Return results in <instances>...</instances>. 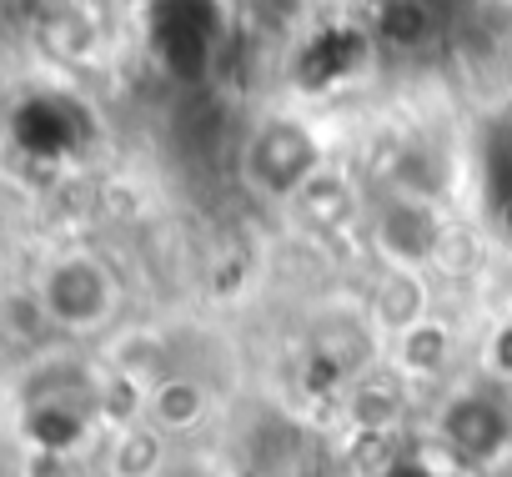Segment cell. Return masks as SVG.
<instances>
[{"mask_svg": "<svg viewBox=\"0 0 512 477\" xmlns=\"http://www.w3.org/2000/svg\"><path fill=\"white\" fill-rule=\"evenodd\" d=\"M437 432H442V442H447L457 457L487 462V457H497V452L507 447L512 417H507V407H502L497 397H487V392H457V397L442 407Z\"/></svg>", "mask_w": 512, "mask_h": 477, "instance_id": "cell-4", "label": "cell"}, {"mask_svg": "<svg viewBox=\"0 0 512 477\" xmlns=\"http://www.w3.org/2000/svg\"><path fill=\"white\" fill-rule=\"evenodd\" d=\"M322 171H327L322 136L292 111L262 116L241 141V181L262 201H287L292 206L297 191Z\"/></svg>", "mask_w": 512, "mask_h": 477, "instance_id": "cell-2", "label": "cell"}, {"mask_svg": "<svg viewBox=\"0 0 512 477\" xmlns=\"http://www.w3.org/2000/svg\"><path fill=\"white\" fill-rule=\"evenodd\" d=\"M427 317H432V292H427L422 272H412V267H387L382 282H377L372 297H367V327L382 332V337H397V332H407V327H417V322H427Z\"/></svg>", "mask_w": 512, "mask_h": 477, "instance_id": "cell-5", "label": "cell"}, {"mask_svg": "<svg viewBox=\"0 0 512 477\" xmlns=\"http://www.w3.org/2000/svg\"><path fill=\"white\" fill-rule=\"evenodd\" d=\"M292 211H297L312 231H342L347 216H352V191H347V181H342L337 171H322V176H312V181L297 191Z\"/></svg>", "mask_w": 512, "mask_h": 477, "instance_id": "cell-8", "label": "cell"}, {"mask_svg": "<svg viewBox=\"0 0 512 477\" xmlns=\"http://www.w3.org/2000/svg\"><path fill=\"white\" fill-rule=\"evenodd\" d=\"M206 412H211V392L186 372H166L146 387V422L166 437H181V432L201 427Z\"/></svg>", "mask_w": 512, "mask_h": 477, "instance_id": "cell-6", "label": "cell"}, {"mask_svg": "<svg viewBox=\"0 0 512 477\" xmlns=\"http://www.w3.org/2000/svg\"><path fill=\"white\" fill-rule=\"evenodd\" d=\"M36 317L66 337H101L116 327L121 312V277L96 252H61L31 282Z\"/></svg>", "mask_w": 512, "mask_h": 477, "instance_id": "cell-1", "label": "cell"}, {"mask_svg": "<svg viewBox=\"0 0 512 477\" xmlns=\"http://www.w3.org/2000/svg\"><path fill=\"white\" fill-rule=\"evenodd\" d=\"M347 417L357 422V432H387L402 417V392L387 387L382 377H362L347 397Z\"/></svg>", "mask_w": 512, "mask_h": 477, "instance_id": "cell-10", "label": "cell"}, {"mask_svg": "<svg viewBox=\"0 0 512 477\" xmlns=\"http://www.w3.org/2000/svg\"><path fill=\"white\" fill-rule=\"evenodd\" d=\"M161 457H166V432H156L151 422H141V427H131V432L116 437L111 472L116 477H156Z\"/></svg>", "mask_w": 512, "mask_h": 477, "instance_id": "cell-11", "label": "cell"}, {"mask_svg": "<svg viewBox=\"0 0 512 477\" xmlns=\"http://www.w3.org/2000/svg\"><path fill=\"white\" fill-rule=\"evenodd\" d=\"M387 342H392V367L412 382H432L452 367V332L437 317H427V322H417V327H407Z\"/></svg>", "mask_w": 512, "mask_h": 477, "instance_id": "cell-7", "label": "cell"}, {"mask_svg": "<svg viewBox=\"0 0 512 477\" xmlns=\"http://www.w3.org/2000/svg\"><path fill=\"white\" fill-rule=\"evenodd\" d=\"M377 31L397 51H422L437 41V11H432V0H387L377 16Z\"/></svg>", "mask_w": 512, "mask_h": 477, "instance_id": "cell-9", "label": "cell"}, {"mask_svg": "<svg viewBox=\"0 0 512 477\" xmlns=\"http://www.w3.org/2000/svg\"><path fill=\"white\" fill-rule=\"evenodd\" d=\"M372 247L387 267H412L422 272L442 252V216L437 201L427 196H392L372 216Z\"/></svg>", "mask_w": 512, "mask_h": 477, "instance_id": "cell-3", "label": "cell"}]
</instances>
